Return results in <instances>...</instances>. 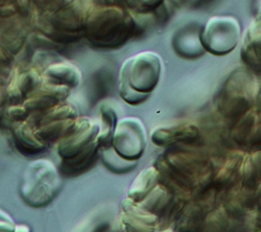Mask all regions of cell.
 Returning a JSON list of instances; mask_svg holds the SVG:
<instances>
[{"label":"cell","mask_w":261,"mask_h":232,"mask_svg":"<svg viewBox=\"0 0 261 232\" xmlns=\"http://www.w3.org/2000/svg\"><path fill=\"white\" fill-rule=\"evenodd\" d=\"M134 21L121 7H90L85 21L84 36L91 44L101 48H115L129 39Z\"/></svg>","instance_id":"obj_1"},{"label":"cell","mask_w":261,"mask_h":232,"mask_svg":"<svg viewBox=\"0 0 261 232\" xmlns=\"http://www.w3.org/2000/svg\"><path fill=\"white\" fill-rule=\"evenodd\" d=\"M162 60L157 53L142 51L126 59L120 69L119 93L129 105H138L148 98L158 86Z\"/></svg>","instance_id":"obj_2"},{"label":"cell","mask_w":261,"mask_h":232,"mask_svg":"<svg viewBox=\"0 0 261 232\" xmlns=\"http://www.w3.org/2000/svg\"><path fill=\"white\" fill-rule=\"evenodd\" d=\"M258 87L257 80L250 71L238 69L224 84L217 97V107L227 117L243 116L253 107Z\"/></svg>","instance_id":"obj_3"},{"label":"cell","mask_w":261,"mask_h":232,"mask_svg":"<svg viewBox=\"0 0 261 232\" xmlns=\"http://www.w3.org/2000/svg\"><path fill=\"white\" fill-rule=\"evenodd\" d=\"M61 179L56 166L48 160L32 162L23 175L21 196L34 207L48 204L59 193Z\"/></svg>","instance_id":"obj_4"},{"label":"cell","mask_w":261,"mask_h":232,"mask_svg":"<svg viewBox=\"0 0 261 232\" xmlns=\"http://www.w3.org/2000/svg\"><path fill=\"white\" fill-rule=\"evenodd\" d=\"M84 2L58 3L50 15V35L63 42L79 40L84 35L85 21L90 7Z\"/></svg>","instance_id":"obj_5"},{"label":"cell","mask_w":261,"mask_h":232,"mask_svg":"<svg viewBox=\"0 0 261 232\" xmlns=\"http://www.w3.org/2000/svg\"><path fill=\"white\" fill-rule=\"evenodd\" d=\"M200 39L205 50L215 56H225L241 40V25L232 16H214L207 21L200 33Z\"/></svg>","instance_id":"obj_6"},{"label":"cell","mask_w":261,"mask_h":232,"mask_svg":"<svg viewBox=\"0 0 261 232\" xmlns=\"http://www.w3.org/2000/svg\"><path fill=\"white\" fill-rule=\"evenodd\" d=\"M146 140L143 122L137 117L127 116L117 121L111 143L119 156L126 160L136 161L145 150Z\"/></svg>","instance_id":"obj_7"},{"label":"cell","mask_w":261,"mask_h":232,"mask_svg":"<svg viewBox=\"0 0 261 232\" xmlns=\"http://www.w3.org/2000/svg\"><path fill=\"white\" fill-rule=\"evenodd\" d=\"M99 124L94 123L88 117H77L72 130L61 139L58 152L65 159H70L82 152L87 145L97 139Z\"/></svg>","instance_id":"obj_8"},{"label":"cell","mask_w":261,"mask_h":232,"mask_svg":"<svg viewBox=\"0 0 261 232\" xmlns=\"http://www.w3.org/2000/svg\"><path fill=\"white\" fill-rule=\"evenodd\" d=\"M199 137V128L191 123L158 126L150 135L151 140L157 145H169L181 141H194Z\"/></svg>","instance_id":"obj_9"},{"label":"cell","mask_w":261,"mask_h":232,"mask_svg":"<svg viewBox=\"0 0 261 232\" xmlns=\"http://www.w3.org/2000/svg\"><path fill=\"white\" fill-rule=\"evenodd\" d=\"M260 18H256L247 29L244 36L242 47V58L246 65L255 73H260Z\"/></svg>","instance_id":"obj_10"},{"label":"cell","mask_w":261,"mask_h":232,"mask_svg":"<svg viewBox=\"0 0 261 232\" xmlns=\"http://www.w3.org/2000/svg\"><path fill=\"white\" fill-rule=\"evenodd\" d=\"M47 79V83L55 85L66 86L69 89L75 88L81 80L82 73L80 69L71 63L62 62L50 65L44 72Z\"/></svg>","instance_id":"obj_11"},{"label":"cell","mask_w":261,"mask_h":232,"mask_svg":"<svg viewBox=\"0 0 261 232\" xmlns=\"http://www.w3.org/2000/svg\"><path fill=\"white\" fill-rule=\"evenodd\" d=\"M176 51L185 58H197L205 53L201 43L200 33L198 30L186 28L179 32L172 41Z\"/></svg>","instance_id":"obj_12"},{"label":"cell","mask_w":261,"mask_h":232,"mask_svg":"<svg viewBox=\"0 0 261 232\" xmlns=\"http://www.w3.org/2000/svg\"><path fill=\"white\" fill-rule=\"evenodd\" d=\"M260 124H259V115L254 111H249L239 120L233 130L234 139L242 143H251L256 140H259Z\"/></svg>","instance_id":"obj_13"},{"label":"cell","mask_w":261,"mask_h":232,"mask_svg":"<svg viewBox=\"0 0 261 232\" xmlns=\"http://www.w3.org/2000/svg\"><path fill=\"white\" fill-rule=\"evenodd\" d=\"M158 177L159 173L155 167L145 168L130 185L128 196L135 201H141L155 187Z\"/></svg>","instance_id":"obj_14"},{"label":"cell","mask_w":261,"mask_h":232,"mask_svg":"<svg viewBox=\"0 0 261 232\" xmlns=\"http://www.w3.org/2000/svg\"><path fill=\"white\" fill-rule=\"evenodd\" d=\"M76 119V118H75ZM75 119H65L50 121L43 124L36 132V136L42 141H54L59 138H64L73 128Z\"/></svg>","instance_id":"obj_15"},{"label":"cell","mask_w":261,"mask_h":232,"mask_svg":"<svg viewBox=\"0 0 261 232\" xmlns=\"http://www.w3.org/2000/svg\"><path fill=\"white\" fill-rule=\"evenodd\" d=\"M15 135H16L18 146L21 150L29 153H38L44 150L45 147L44 142H42L36 136V133H33V131L27 124L18 126L15 131Z\"/></svg>","instance_id":"obj_16"},{"label":"cell","mask_w":261,"mask_h":232,"mask_svg":"<svg viewBox=\"0 0 261 232\" xmlns=\"http://www.w3.org/2000/svg\"><path fill=\"white\" fill-rule=\"evenodd\" d=\"M101 114V125H99V134L97 136V141L99 145H110L112 140V135L116 126V114L114 110L108 106H102L100 109Z\"/></svg>","instance_id":"obj_17"},{"label":"cell","mask_w":261,"mask_h":232,"mask_svg":"<svg viewBox=\"0 0 261 232\" xmlns=\"http://www.w3.org/2000/svg\"><path fill=\"white\" fill-rule=\"evenodd\" d=\"M98 146H99V143L96 139L92 141L89 145H87L82 152H80L73 158L65 160V164H66L69 168H71V170L81 171L83 167L89 165L91 163L92 159L95 157L97 153Z\"/></svg>","instance_id":"obj_18"},{"label":"cell","mask_w":261,"mask_h":232,"mask_svg":"<svg viewBox=\"0 0 261 232\" xmlns=\"http://www.w3.org/2000/svg\"><path fill=\"white\" fill-rule=\"evenodd\" d=\"M103 162L108 167H110L112 171L117 173H124L133 168L136 164V161H130L119 156L113 147L108 146L102 153Z\"/></svg>","instance_id":"obj_19"},{"label":"cell","mask_w":261,"mask_h":232,"mask_svg":"<svg viewBox=\"0 0 261 232\" xmlns=\"http://www.w3.org/2000/svg\"><path fill=\"white\" fill-rule=\"evenodd\" d=\"M79 117L77 109L73 106V105H56L55 107L50 108L49 111L44 115L42 119L43 124L50 122V121H57V120H65V119H75Z\"/></svg>","instance_id":"obj_20"},{"label":"cell","mask_w":261,"mask_h":232,"mask_svg":"<svg viewBox=\"0 0 261 232\" xmlns=\"http://www.w3.org/2000/svg\"><path fill=\"white\" fill-rule=\"evenodd\" d=\"M14 221L6 213L0 210V232H15Z\"/></svg>","instance_id":"obj_21"}]
</instances>
